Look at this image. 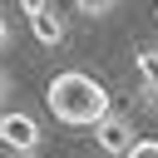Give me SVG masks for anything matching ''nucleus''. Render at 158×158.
<instances>
[{
  "instance_id": "1",
  "label": "nucleus",
  "mask_w": 158,
  "mask_h": 158,
  "mask_svg": "<svg viewBox=\"0 0 158 158\" xmlns=\"http://www.w3.org/2000/svg\"><path fill=\"white\" fill-rule=\"evenodd\" d=\"M44 104H49V114H54L59 123H69V128H94L104 114H114L109 89H104L94 74H84V69L54 74L49 89H44Z\"/></svg>"
},
{
  "instance_id": "2",
  "label": "nucleus",
  "mask_w": 158,
  "mask_h": 158,
  "mask_svg": "<svg viewBox=\"0 0 158 158\" xmlns=\"http://www.w3.org/2000/svg\"><path fill=\"white\" fill-rule=\"evenodd\" d=\"M0 143L15 148V153H35L40 148V118L35 114H20V109L0 114Z\"/></svg>"
},
{
  "instance_id": "3",
  "label": "nucleus",
  "mask_w": 158,
  "mask_h": 158,
  "mask_svg": "<svg viewBox=\"0 0 158 158\" xmlns=\"http://www.w3.org/2000/svg\"><path fill=\"white\" fill-rule=\"evenodd\" d=\"M133 118H123V114H104L99 123H94V143L109 153V158H123L128 148H133Z\"/></svg>"
},
{
  "instance_id": "4",
  "label": "nucleus",
  "mask_w": 158,
  "mask_h": 158,
  "mask_svg": "<svg viewBox=\"0 0 158 158\" xmlns=\"http://www.w3.org/2000/svg\"><path fill=\"white\" fill-rule=\"evenodd\" d=\"M133 69H138V79H143V104L158 109V44H143V49L133 54Z\"/></svg>"
},
{
  "instance_id": "5",
  "label": "nucleus",
  "mask_w": 158,
  "mask_h": 158,
  "mask_svg": "<svg viewBox=\"0 0 158 158\" xmlns=\"http://www.w3.org/2000/svg\"><path fill=\"white\" fill-rule=\"evenodd\" d=\"M30 35H35L40 44H49V49H54V44H64V20H59L54 10H44V15H35V20H30Z\"/></svg>"
},
{
  "instance_id": "6",
  "label": "nucleus",
  "mask_w": 158,
  "mask_h": 158,
  "mask_svg": "<svg viewBox=\"0 0 158 158\" xmlns=\"http://www.w3.org/2000/svg\"><path fill=\"white\" fill-rule=\"evenodd\" d=\"M74 5H79V15H94V20H99V15H109L118 0H74Z\"/></svg>"
},
{
  "instance_id": "7",
  "label": "nucleus",
  "mask_w": 158,
  "mask_h": 158,
  "mask_svg": "<svg viewBox=\"0 0 158 158\" xmlns=\"http://www.w3.org/2000/svg\"><path fill=\"white\" fill-rule=\"evenodd\" d=\"M123 158H158V138H133V148Z\"/></svg>"
},
{
  "instance_id": "8",
  "label": "nucleus",
  "mask_w": 158,
  "mask_h": 158,
  "mask_svg": "<svg viewBox=\"0 0 158 158\" xmlns=\"http://www.w3.org/2000/svg\"><path fill=\"white\" fill-rule=\"evenodd\" d=\"M20 10H25V20H35V15L49 10V0H20Z\"/></svg>"
},
{
  "instance_id": "9",
  "label": "nucleus",
  "mask_w": 158,
  "mask_h": 158,
  "mask_svg": "<svg viewBox=\"0 0 158 158\" xmlns=\"http://www.w3.org/2000/svg\"><path fill=\"white\" fill-rule=\"evenodd\" d=\"M10 89H15V84H10V74H5V69H0V104H5V99H10Z\"/></svg>"
},
{
  "instance_id": "10",
  "label": "nucleus",
  "mask_w": 158,
  "mask_h": 158,
  "mask_svg": "<svg viewBox=\"0 0 158 158\" xmlns=\"http://www.w3.org/2000/svg\"><path fill=\"white\" fill-rule=\"evenodd\" d=\"M5 44H10V20L0 15V49H5Z\"/></svg>"
},
{
  "instance_id": "11",
  "label": "nucleus",
  "mask_w": 158,
  "mask_h": 158,
  "mask_svg": "<svg viewBox=\"0 0 158 158\" xmlns=\"http://www.w3.org/2000/svg\"><path fill=\"white\" fill-rule=\"evenodd\" d=\"M20 158H30V153H20Z\"/></svg>"
}]
</instances>
